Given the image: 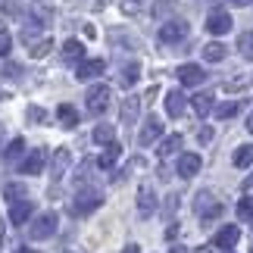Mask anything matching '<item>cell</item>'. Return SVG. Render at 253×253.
I'll list each match as a JSON object with an SVG mask.
<instances>
[{
	"mask_svg": "<svg viewBox=\"0 0 253 253\" xmlns=\"http://www.w3.org/2000/svg\"><path fill=\"white\" fill-rule=\"evenodd\" d=\"M56 119H60V125H66V128H75V125H79V110H75L72 103H63L60 110H56Z\"/></svg>",
	"mask_w": 253,
	"mask_h": 253,
	"instance_id": "obj_18",
	"label": "cell"
},
{
	"mask_svg": "<svg viewBox=\"0 0 253 253\" xmlns=\"http://www.w3.org/2000/svg\"><path fill=\"white\" fill-rule=\"evenodd\" d=\"M122 253H141V250H138V244H128V247L122 250Z\"/></svg>",
	"mask_w": 253,
	"mask_h": 253,
	"instance_id": "obj_40",
	"label": "cell"
},
{
	"mask_svg": "<svg viewBox=\"0 0 253 253\" xmlns=\"http://www.w3.org/2000/svg\"><path fill=\"white\" fill-rule=\"evenodd\" d=\"M194 212H197V216L210 225L212 219H219V216H222V200L207 188V191H200L197 197H194Z\"/></svg>",
	"mask_w": 253,
	"mask_h": 253,
	"instance_id": "obj_1",
	"label": "cell"
},
{
	"mask_svg": "<svg viewBox=\"0 0 253 253\" xmlns=\"http://www.w3.org/2000/svg\"><path fill=\"white\" fill-rule=\"evenodd\" d=\"M200 166H203V160L197 157V153H181V157H178V169H175V172H178L181 178H194V175L200 172Z\"/></svg>",
	"mask_w": 253,
	"mask_h": 253,
	"instance_id": "obj_12",
	"label": "cell"
},
{
	"mask_svg": "<svg viewBox=\"0 0 253 253\" xmlns=\"http://www.w3.org/2000/svg\"><path fill=\"white\" fill-rule=\"evenodd\" d=\"M250 188H253V172H250L247 178H244V184H241V191H250Z\"/></svg>",
	"mask_w": 253,
	"mask_h": 253,
	"instance_id": "obj_39",
	"label": "cell"
},
{
	"mask_svg": "<svg viewBox=\"0 0 253 253\" xmlns=\"http://www.w3.org/2000/svg\"><path fill=\"white\" fill-rule=\"evenodd\" d=\"M191 106H194V113H197V116H210V110H212V94H197L191 100Z\"/></svg>",
	"mask_w": 253,
	"mask_h": 253,
	"instance_id": "obj_24",
	"label": "cell"
},
{
	"mask_svg": "<svg viewBox=\"0 0 253 253\" xmlns=\"http://www.w3.org/2000/svg\"><path fill=\"white\" fill-rule=\"evenodd\" d=\"M172 253H184V250H181V247H175V250H172Z\"/></svg>",
	"mask_w": 253,
	"mask_h": 253,
	"instance_id": "obj_44",
	"label": "cell"
},
{
	"mask_svg": "<svg viewBox=\"0 0 253 253\" xmlns=\"http://www.w3.org/2000/svg\"><path fill=\"white\" fill-rule=\"evenodd\" d=\"M238 50H241L244 60H253V32H244L238 38Z\"/></svg>",
	"mask_w": 253,
	"mask_h": 253,
	"instance_id": "obj_27",
	"label": "cell"
},
{
	"mask_svg": "<svg viewBox=\"0 0 253 253\" xmlns=\"http://www.w3.org/2000/svg\"><path fill=\"white\" fill-rule=\"evenodd\" d=\"M250 253H253V247H250Z\"/></svg>",
	"mask_w": 253,
	"mask_h": 253,
	"instance_id": "obj_46",
	"label": "cell"
},
{
	"mask_svg": "<svg viewBox=\"0 0 253 253\" xmlns=\"http://www.w3.org/2000/svg\"><path fill=\"white\" fill-rule=\"evenodd\" d=\"M225 253H231V250H225Z\"/></svg>",
	"mask_w": 253,
	"mask_h": 253,
	"instance_id": "obj_47",
	"label": "cell"
},
{
	"mask_svg": "<svg viewBox=\"0 0 253 253\" xmlns=\"http://www.w3.org/2000/svg\"><path fill=\"white\" fill-rule=\"evenodd\" d=\"M138 75H141V69H138V63H128V66H125V69H122V75H119V82H122L125 87H131L134 82H138Z\"/></svg>",
	"mask_w": 253,
	"mask_h": 253,
	"instance_id": "obj_28",
	"label": "cell"
},
{
	"mask_svg": "<svg viewBox=\"0 0 253 253\" xmlns=\"http://www.w3.org/2000/svg\"><path fill=\"white\" fill-rule=\"evenodd\" d=\"M63 60L66 63H82L84 60V44L82 41H66L63 44Z\"/></svg>",
	"mask_w": 253,
	"mask_h": 253,
	"instance_id": "obj_17",
	"label": "cell"
},
{
	"mask_svg": "<svg viewBox=\"0 0 253 253\" xmlns=\"http://www.w3.org/2000/svg\"><path fill=\"white\" fill-rule=\"evenodd\" d=\"M225 44H219V41H212V44H207V47H203V60H207V63H222V60H225Z\"/></svg>",
	"mask_w": 253,
	"mask_h": 253,
	"instance_id": "obj_21",
	"label": "cell"
},
{
	"mask_svg": "<svg viewBox=\"0 0 253 253\" xmlns=\"http://www.w3.org/2000/svg\"><path fill=\"white\" fill-rule=\"evenodd\" d=\"M56 228H60V216H56V212H41V216H35L32 228H28V238L32 241H47Z\"/></svg>",
	"mask_w": 253,
	"mask_h": 253,
	"instance_id": "obj_3",
	"label": "cell"
},
{
	"mask_svg": "<svg viewBox=\"0 0 253 253\" xmlns=\"http://www.w3.org/2000/svg\"><path fill=\"white\" fill-rule=\"evenodd\" d=\"M207 32L210 35H228L231 32V16L225 13V9H212V13L207 16Z\"/></svg>",
	"mask_w": 253,
	"mask_h": 253,
	"instance_id": "obj_8",
	"label": "cell"
},
{
	"mask_svg": "<svg viewBox=\"0 0 253 253\" xmlns=\"http://www.w3.org/2000/svg\"><path fill=\"white\" fill-rule=\"evenodd\" d=\"M6 200H9V203L25 200V184H6Z\"/></svg>",
	"mask_w": 253,
	"mask_h": 253,
	"instance_id": "obj_31",
	"label": "cell"
},
{
	"mask_svg": "<svg viewBox=\"0 0 253 253\" xmlns=\"http://www.w3.org/2000/svg\"><path fill=\"white\" fill-rule=\"evenodd\" d=\"M231 163H235L238 169L253 166V144H244V147H238V150H235V157H231Z\"/></svg>",
	"mask_w": 253,
	"mask_h": 253,
	"instance_id": "obj_22",
	"label": "cell"
},
{
	"mask_svg": "<svg viewBox=\"0 0 253 253\" xmlns=\"http://www.w3.org/2000/svg\"><path fill=\"white\" fill-rule=\"evenodd\" d=\"M238 216L244 219V222H253V200L250 197H244V200L238 203Z\"/></svg>",
	"mask_w": 253,
	"mask_h": 253,
	"instance_id": "obj_32",
	"label": "cell"
},
{
	"mask_svg": "<svg viewBox=\"0 0 253 253\" xmlns=\"http://www.w3.org/2000/svg\"><path fill=\"white\" fill-rule=\"evenodd\" d=\"M50 41H47V38H41V41H38V44H28V53H32V56H47V53H50Z\"/></svg>",
	"mask_w": 253,
	"mask_h": 253,
	"instance_id": "obj_30",
	"label": "cell"
},
{
	"mask_svg": "<svg viewBox=\"0 0 253 253\" xmlns=\"http://www.w3.org/2000/svg\"><path fill=\"white\" fill-rule=\"evenodd\" d=\"M122 9L125 13H138V0H122Z\"/></svg>",
	"mask_w": 253,
	"mask_h": 253,
	"instance_id": "obj_38",
	"label": "cell"
},
{
	"mask_svg": "<svg viewBox=\"0 0 253 253\" xmlns=\"http://www.w3.org/2000/svg\"><path fill=\"white\" fill-rule=\"evenodd\" d=\"M3 13L19 19V16H22V6H19V0H6V3H3Z\"/></svg>",
	"mask_w": 253,
	"mask_h": 253,
	"instance_id": "obj_34",
	"label": "cell"
},
{
	"mask_svg": "<svg viewBox=\"0 0 253 253\" xmlns=\"http://www.w3.org/2000/svg\"><path fill=\"white\" fill-rule=\"evenodd\" d=\"M138 110H141L138 97H125V103H122V125H131L134 119H138Z\"/></svg>",
	"mask_w": 253,
	"mask_h": 253,
	"instance_id": "obj_19",
	"label": "cell"
},
{
	"mask_svg": "<svg viewBox=\"0 0 253 253\" xmlns=\"http://www.w3.org/2000/svg\"><path fill=\"white\" fill-rule=\"evenodd\" d=\"M231 3H235V6H250L253 0H231Z\"/></svg>",
	"mask_w": 253,
	"mask_h": 253,
	"instance_id": "obj_41",
	"label": "cell"
},
{
	"mask_svg": "<svg viewBox=\"0 0 253 253\" xmlns=\"http://www.w3.org/2000/svg\"><path fill=\"white\" fill-rule=\"evenodd\" d=\"M94 141L97 144H113L116 141V128H113V125H106V122H100L94 128Z\"/></svg>",
	"mask_w": 253,
	"mask_h": 253,
	"instance_id": "obj_25",
	"label": "cell"
},
{
	"mask_svg": "<svg viewBox=\"0 0 253 253\" xmlns=\"http://www.w3.org/2000/svg\"><path fill=\"white\" fill-rule=\"evenodd\" d=\"M32 212H35V207H32V200H28V197L9 203V222H13V225H25Z\"/></svg>",
	"mask_w": 253,
	"mask_h": 253,
	"instance_id": "obj_14",
	"label": "cell"
},
{
	"mask_svg": "<svg viewBox=\"0 0 253 253\" xmlns=\"http://www.w3.org/2000/svg\"><path fill=\"white\" fill-rule=\"evenodd\" d=\"M9 47H13V41H9V35L0 28V56H6L9 53Z\"/></svg>",
	"mask_w": 253,
	"mask_h": 253,
	"instance_id": "obj_36",
	"label": "cell"
},
{
	"mask_svg": "<svg viewBox=\"0 0 253 253\" xmlns=\"http://www.w3.org/2000/svg\"><path fill=\"white\" fill-rule=\"evenodd\" d=\"M106 106H110V87H106V84H94L91 91H87V113L100 116V113H106Z\"/></svg>",
	"mask_w": 253,
	"mask_h": 253,
	"instance_id": "obj_5",
	"label": "cell"
},
{
	"mask_svg": "<svg viewBox=\"0 0 253 253\" xmlns=\"http://www.w3.org/2000/svg\"><path fill=\"white\" fill-rule=\"evenodd\" d=\"M16 253H38V250H32V247H19Z\"/></svg>",
	"mask_w": 253,
	"mask_h": 253,
	"instance_id": "obj_43",
	"label": "cell"
},
{
	"mask_svg": "<svg viewBox=\"0 0 253 253\" xmlns=\"http://www.w3.org/2000/svg\"><path fill=\"white\" fill-rule=\"evenodd\" d=\"M119 153H122V147H119V144H106V150L100 153V160H97V166H100V169H113V163L116 160H119Z\"/></svg>",
	"mask_w": 253,
	"mask_h": 253,
	"instance_id": "obj_20",
	"label": "cell"
},
{
	"mask_svg": "<svg viewBox=\"0 0 253 253\" xmlns=\"http://www.w3.org/2000/svg\"><path fill=\"white\" fill-rule=\"evenodd\" d=\"M247 131H250V134H253V113H250V116H247Z\"/></svg>",
	"mask_w": 253,
	"mask_h": 253,
	"instance_id": "obj_42",
	"label": "cell"
},
{
	"mask_svg": "<svg viewBox=\"0 0 253 253\" xmlns=\"http://www.w3.org/2000/svg\"><path fill=\"white\" fill-rule=\"evenodd\" d=\"M241 113V100H228V103H219L216 106V116L219 119H231V116Z\"/></svg>",
	"mask_w": 253,
	"mask_h": 253,
	"instance_id": "obj_26",
	"label": "cell"
},
{
	"mask_svg": "<svg viewBox=\"0 0 253 253\" xmlns=\"http://www.w3.org/2000/svg\"><path fill=\"white\" fill-rule=\"evenodd\" d=\"M178 82H181L184 87H194V84L207 82V72H203L200 66H194V63H184L181 69H178Z\"/></svg>",
	"mask_w": 253,
	"mask_h": 253,
	"instance_id": "obj_13",
	"label": "cell"
},
{
	"mask_svg": "<svg viewBox=\"0 0 253 253\" xmlns=\"http://www.w3.org/2000/svg\"><path fill=\"white\" fill-rule=\"evenodd\" d=\"M69 160H72V157H69V150H66V147H60V150L53 153V181L60 178L66 169H69Z\"/></svg>",
	"mask_w": 253,
	"mask_h": 253,
	"instance_id": "obj_23",
	"label": "cell"
},
{
	"mask_svg": "<svg viewBox=\"0 0 253 253\" xmlns=\"http://www.w3.org/2000/svg\"><path fill=\"white\" fill-rule=\"evenodd\" d=\"M238 241H241V228L238 225H222L216 231V238H212V244H216L219 250H235Z\"/></svg>",
	"mask_w": 253,
	"mask_h": 253,
	"instance_id": "obj_10",
	"label": "cell"
},
{
	"mask_svg": "<svg viewBox=\"0 0 253 253\" xmlns=\"http://www.w3.org/2000/svg\"><path fill=\"white\" fill-rule=\"evenodd\" d=\"M184 106H188V100H184L181 91H169L166 94V113L172 116V119H181V116H184Z\"/></svg>",
	"mask_w": 253,
	"mask_h": 253,
	"instance_id": "obj_15",
	"label": "cell"
},
{
	"mask_svg": "<svg viewBox=\"0 0 253 253\" xmlns=\"http://www.w3.org/2000/svg\"><path fill=\"white\" fill-rule=\"evenodd\" d=\"M44 163H47V150H44V147H38V150L28 153V157L19 163L16 169L22 172V175H41V172H44Z\"/></svg>",
	"mask_w": 253,
	"mask_h": 253,
	"instance_id": "obj_6",
	"label": "cell"
},
{
	"mask_svg": "<svg viewBox=\"0 0 253 253\" xmlns=\"http://www.w3.org/2000/svg\"><path fill=\"white\" fill-rule=\"evenodd\" d=\"M188 38V22L184 19H169V22L160 25V41L163 44H178Z\"/></svg>",
	"mask_w": 253,
	"mask_h": 253,
	"instance_id": "obj_4",
	"label": "cell"
},
{
	"mask_svg": "<svg viewBox=\"0 0 253 253\" xmlns=\"http://www.w3.org/2000/svg\"><path fill=\"white\" fill-rule=\"evenodd\" d=\"M138 212H141V219H150L157 212V194H153L150 184H141L138 188Z\"/></svg>",
	"mask_w": 253,
	"mask_h": 253,
	"instance_id": "obj_9",
	"label": "cell"
},
{
	"mask_svg": "<svg viewBox=\"0 0 253 253\" xmlns=\"http://www.w3.org/2000/svg\"><path fill=\"white\" fill-rule=\"evenodd\" d=\"M22 150H25V141H22V138H13V141L6 144L3 157H6V160H19V157H22Z\"/></svg>",
	"mask_w": 253,
	"mask_h": 253,
	"instance_id": "obj_29",
	"label": "cell"
},
{
	"mask_svg": "<svg viewBox=\"0 0 253 253\" xmlns=\"http://www.w3.org/2000/svg\"><path fill=\"white\" fill-rule=\"evenodd\" d=\"M41 28H44V22H32V19H28V22H25V32H22V38H25L28 44H32V38H38V35H41Z\"/></svg>",
	"mask_w": 253,
	"mask_h": 253,
	"instance_id": "obj_33",
	"label": "cell"
},
{
	"mask_svg": "<svg viewBox=\"0 0 253 253\" xmlns=\"http://www.w3.org/2000/svg\"><path fill=\"white\" fill-rule=\"evenodd\" d=\"M103 72H106V63H103V60H82V63H79V69H75V75H79V82L100 79Z\"/></svg>",
	"mask_w": 253,
	"mask_h": 253,
	"instance_id": "obj_11",
	"label": "cell"
},
{
	"mask_svg": "<svg viewBox=\"0 0 253 253\" xmlns=\"http://www.w3.org/2000/svg\"><path fill=\"white\" fill-rule=\"evenodd\" d=\"M197 138H200V144H210L212 141V128H210V125H203V128L197 131Z\"/></svg>",
	"mask_w": 253,
	"mask_h": 253,
	"instance_id": "obj_37",
	"label": "cell"
},
{
	"mask_svg": "<svg viewBox=\"0 0 253 253\" xmlns=\"http://www.w3.org/2000/svg\"><path fill=\"white\" fill-rule=\"evenodd\" d=\"M103 207V194L97 191V188H84L75 194V200H72V212L75 216H91L94 210H100Z\"/></svg>",
	"mask_w": 253,
	"mask_h": 253,
	"instance_id": "obj_2",
	"label": "cell"
},
{
	"mask_svg": "<svg viewBox=\"0 0 253 253\" xmlns=\"http://www.w3.org/2000/svg\"><path fill=\"white\" fill-rule=\"evenodd\" d=\"M181 144H184V138H181V134H169V138H163V141H160V147H157V157H160V160L172 157V153H178V150H181Z\"/></svg>",
	"mask_w": 253,
	"mask_h": 253,
	"instance_id": "obj_16",
	"label": "cell"
},
{
	"mask_svg": "<svg viewBox=\"0 0 253 253\" xmlns=\"http://www.w3.org/2000/svg\"><path fill=\"white\" fill-rule=\"evenodd\" d=\"M28 122H47V113L41 106H32V110H28Z\"/></svg>",
	"mask_w": 253,
	"mask_h": 253,
	"instance_id": "obj_35",
	"label": "cell"
},
{
	"mask_svg": "<svg viewBox=\"0 0 253 253\" xmlns=\"http://www.w3.org/2000/svg\"><path fill=\"white\" fill-rule=\"evenodd\" d=\"M0 241H3V228H0Z\"/></svg>",
	"mask_w": 253,
	"mask_h": 253,
	"instance_id": "obj_45",
	"label": "cell"
},
{
	"mask_svg": "<svg viewBox=\"0 0 253 253\" xmlns=\"http://www.w3.org/2000/svg\"><path fill=\"white\" fill-rule=\"evenodd\" d=\"M160 138H163V119L160 116H150V119L144 122L141 134H138V144L141 147H150V144H157Z\"/></svg>",
	"mask_w": 253,
	"mask_h": 253,
	"instance_id": "obj_7",
	"label": "cell"
}]
</instances>
